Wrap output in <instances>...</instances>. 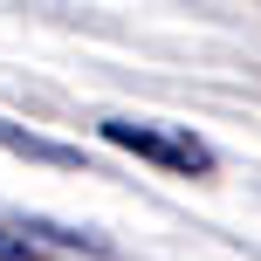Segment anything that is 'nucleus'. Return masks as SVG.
Here are the masks:
<instances>
[{
  "mask_svg": "<svg viewBox=\"0 0 261 261\" xmlns=\"http://www.w3.org/2000/svg\"><path fill=\"white\" fill-rule=\"evenodd\" d=\"M0 261H35V241H28V227H0Z\"/></svg>",
  "mask_w": 261,
  "mask_h": 261,
  "instance_id": "obj_3",
  "label": "nucleus"
},
{
  "mask_svg": "<svg viewBox=\"0 0 261 261\" xmlns=\"http://www.w3.org/2000/svg\"><path fill=\"white\" fill-rule=\"evenodd\" d=\"M103 138H110V144H124V151H138V158H151V165H165V172H186V179H206V172H213V151L193 138V130H172V124L110 117V124H103Z\"/></svg>",
  "mask_w": 261,
  "mask_h": 261,
  "instance_id": "obj_1",
  "label": "nucleus"
},
{
  "mask_svg": "<svg viewBox=\"0 0 261 261\" xmlns=\"http://www.w3.org/2000/svg\"><path fill=\"white\" fill-rule=\"evenodd\" d=\"M0 144H14V151H28V158H48V165H76V158H69L62 144H41V138H21V130H7V124H0Z\"/></svg>",
  "mask_w": 261,
  "mask_h": 261,
  "instance_id": "obj_2",
  "label": "nucleus"
}]
</instances>
